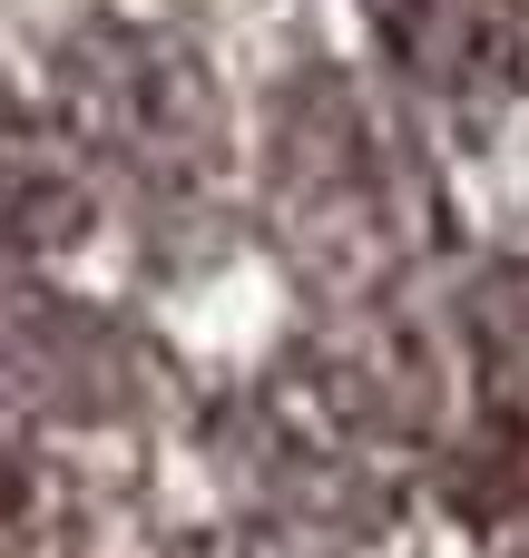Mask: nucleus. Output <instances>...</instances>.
Masks as SVG:
<instances>
[{
  "label": "nucleus",
  "mask_w": 529,
  "mask_h": 558,
  "mask_svg": "<svg viewBox=\"0 0 529 558\" xmlns=\"http://www.w3.org/2000/svg\"><path fill=\"white\" fill-rule=\"evenodd\" d=\"M373 10H383V29H402V20H412V0H373Z\"/></svg>",
  "instance_id": "obj_5"
},
{
  "label": "nucleus",
  "mask_w": 529,
  "mask_h": 558,
  "mask_svg": "<svg viewBox=\"0 0 529 558\" xmlns=\"http://www.w3.org/2000/svg\"><path fill=\"white\" fill-rule=\"evenodd\" d=\"M88 226V186L69 177V157L49 137H0V245H69Z\"/></svg>",
  "instance_id": "obj_3"
},
{
  "label": "nucleus",
  "mask_w": 529,
  "mask_h": 558,
  "mask_svg": "<svg viewBox=\"0 0 529 558\" xmlns=\"http://www.w3.org/2000/svg\"><path fill=\"white\" fill-rule=\"evenodd\" d=\"M59 108L88 147L147 167V177H206L216 167V78L196 49H177L167 29H137V20H88L69 49H59Z\"/></svg>",
  "instance_id": "obj_1"
},
{
  "label": "nucleus",
  "mask_w": 529,
  "mask_h": 558,
  "mask_svg": "<svg viewBox=\"0 0 529 558\" xmlns=\"http://www.w3.org/2000/svg\"><path fill=\"white\" fill-rule=\"evenodd\" d=\"M393 49L412 59V78H432L442 98H510L520 88V59H529V29H520V0H412V20L393 29Z\"/></svg>",
  "instance_id": "obj_2"
},
{
  "label": "nucleus",
  "mask_w": 529,
  "mask_h": 558,
  "mask_svg": "<svg viewBox=\"0 0 529 558\" xmlns=\"http://www.w3.org/2000/svg\"><path fill=\"white\" fill-rule=\"evenodd\" d=\"M177 558H236V549H226V539H187Z\"/></svg>",
  "instance_id": "obj_4"
}]
</instances>
